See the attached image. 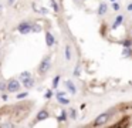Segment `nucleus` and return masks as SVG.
Listing matches in <instances>:
<instances>
[{
  "instance_id": "obj_1",
  "label": "nucleus",
  "mask_w": 132,
  "mask_h": 128,
  "mask_svg": "<svg viewBox=\"0 0 132 128\" xmlns=\"http://www.w3.org/2000/svg\"><path fill=\"white\" fill-rule=\"evenodd\" d=\"M31 27H33L31 23H29V21H21L20 24L17 26V31H19L20 34H29L30 31H31Z\"/></svg>"
},
{
  "instance_id": "obj_2",
  "label": "nucleus",
  "mask_w": 132,
  "mask_h": 128,
  "mask_svg": "<svg viewBox=\"0 0 132 128\" xmlns=\"http://www.w3.org/2000/svg\"><path fill=\"white\" fill-rule=\"evenodd\" d=\"M20 87H21L20 82L16 78L9 80V82H7V91H9V93H17V91L20 90Z\"/></svg>"
},
{
  "instance_id": "obj_3",
  "label": "nucleus",
  "mask_w": 132,
  "mask_h": 128,
  "mask_svg": "<svg viewBox=\"0 0 132 128\" xmlns=\"http://www.w3.org/2000/svg\"><path fill=\"white\" fill-rule=\"evenodd\" d=\"M50 67H51L50 57H46V58H44L43 61L40 63V65H38V73H40V74H46L47 71L50 70Z\"/></svg>"
},
{
  "instance_id": "obj_4",
  "label": "nucleus",
  "mask_w": 132,
  "mask_h": 128,
  "mask_svg": "<svg viewBox=\"0 0 132 128\" xmlns=\"http://www.w3.org/2000/svg\"><path fill=\"white\" fill-rule=\"evenodd\" d=\"M109 119V114L108 112H104V114H101V115H98L97 118H95V121H94V125L95 127H100V125H104L106 121Z\"/></svg>"
},
{
  "instance_id": "obj_5",
  "label": "nucleus",
  "mask_w": 132,
  "mask_h": 128,
  "mask_svg": "<svg viewBox=\"0 0 132 128\" xmlns=\"http://www.w3.org/2000/svg\"><path fill=\"white\" fill-rule=\"evenodd\" d=\"M48 117H50V114L47 110H40L37 112V115H36V121H44V119H47Z\"/></svg>"
},
{
  "instance_id": "obj_6",
  "label": "nucleus",
  "mask_w": 132,
  "mask_h": 128,
  "mask_svg": "<svg viewBox=\"0 0 132 128\" xmlns=\"http://www.w3.org/2000/svg\"><path fill=\"white\" fill-rule=\"evenodd\" d=\"M46 44H47V47H53V46L55 44V39L50 31L46 33Z\"/></svg>"
},
{
  "instance_id": "obj_7",
  "label": "nucleus",
  "mask_w": 132,
  "mask_h": 128,
  "mask_svg": "<svg viewBox=\"0 0 132 128\" xmlns=\"http://www.w3.org/2000/svg\"><path fill=\"white\" fill-rule=\"evenodd\" d=\"M21 81H23V85H24L26 88H31L33 85H34V80H33L31 77H27V78H23Z\"/></svg>"
},
{
  "instance_id": "obj_8",
  "label": "nucleus",
  "mask_w": 132,
  "mask_h": 128,
  "mask_svg": "<svg viewBox=\"0 0 132 128\" xmlns=\"http://www.w3.org/2000/svg\"><path fill=\"white\" fill-rule=\"evenodd\" d=\"M65 87H67V90H68L71 94H75V93H77V88H75V85L72 84L70 80H67V81H65Z\"/></svg>"
},
{
  "instance_id": "obj_9",
  "label": "nucleus",
  "mask_w": 132,
  "mask_h": 128,
  "mask_svg": "<svg viewBox=\"0 0 132 128\" xmlns=\"http://www.w3.org/2000/svg\"><path fill=\"white\" fill-rule=\"evenodd\" d=\"M122 21H123V16H122V14H121V16H117V20H115V23L112 24V28H117Z\"/></svg>"
},
{
  "instance_id": "obj_10",
  "label": "nucleus",
  "mask_w": 132,
  "mask_h": 128,
  "mask_svg": "<svg viewBox=\"0 0 132 128\" xmlns=\"http://www.w3.org/2000/svg\"><path fill=\"white\" fill-rule=\"evenodd\" d=\"M65 119H67V112H65V111H61V114L57 117V121L63 122V121H65Z\"/></svg>"
},
{
  "instance_id": "obj_11",
  "label": "nucleus",
  "mask_w": 132,
  "mask_h": 128,
  "mask_svg": "<svg viewBox=\"0 0 132 128\" xmlns=\"http://www.w3.org/2000/svg\"><path fill=\"white\" fill-rule=\"evenodd\" d=\"M106 11V4H100V7H98V14H100V16H102L104 13H105Z\"/></svg>"
},
{
  "instance_id": "obj_12",
  "label": "nucleus",
  "mask_w": 132,
  "mask_h": 128,
  "mask_svg": "<svg viewBox=\"0 0 132 128\" xmlns=\"http://www.w3.org/2000/svg\"><path fill=\"white\" fill-rule=\"evenodd\" d=\"M57 100H58V102H60V104H63V105L70 104V100L68 98H64V95L63 97H57Z\"/></svg>"
},
{
  "instance_id": "obj_13",
  "label": "nucleus",
  "mask_w": 132,
  "mask_h": 128,
  "mask_svg": "<svg viewBox=\"0 0 132 128\" xmlns=\"http://www.w3.org/2000/svg\"><path fill=\"white\" fill-rule=\"evenodd\" d=\"M58 82H60V76H55L54 80H53V88H57L58 87Z\"/></svg>"
},
{
  "instance_id": "obj_14",
  "label": "nucleus",
  "mask_w": 132,
  "mask_h": 128,
  "mask_svg": "<svg viewBox=\"0 0 132 128\" xmlns=\"http://www.w3.org/2000/svg\"><path fill=\"white\" fill-rule=\"evenodd\" d=\"M65 58L67 60L71 58V48H70V46H65Z\"/></svg>"
},
{
  "instance_id": "obj_15",
  "label": "nucleus",
  "mask_w": 132,
  "mask_h": 128,
  "mask_svg": "<svg viewBox=\"0 0 132 128\" xmlns=\"http://www.w3.org/2000/svg\"><path fill=\"white\" fill-rule=\"evenodd\" d=\"M27 77H31V74L29 73V71H23V73L20 74V78L23 80V78H27Z\"/></svg>"
},
{
  "instance_id": "obj_16",
  "label": "nucleus",
  "mask_w": 132,
  "mask_h": 128,
  "mask_svg": "<svg viewBox=\"0 0 132 128\" xmlns=\"http://www.w3.org/2000/svg\"><path fill=\"white\" fill-rule=\"evenodd\" d=\"M51 97H53V91L51 90H47L46 93H44V98L48 100V98H51Z\"/></svg>"
},
{
  "instance_id": "obj_17",
  "label": "nucleus",
  "mask_w": 132,
  "mask_h": 128,
  "mask_svg": "<svg viewBox=\"0 0 132 128\" xmlns=\"http://www.w3.org/2000/svg\"><path fill=\"white\" fill-rule=\"evenodd\" d=\"M7 90V84H4L3 81H0V91H6Z\"/></svg>"
},
{
  "instance_id": "obj_18",
  "label": "nucleus",
  "mask_w": 132,
  "mask_h": 128,
  "mask_svg": "<svg viewBox=\"0 0 132 128\" xmlns=\"http://www.w3.org/2000/svg\"><path fill=\"white\" fill-rule=\"evenodd\" d=\"M41 30V27H40V26H33V27H31V31H34V33H38V31H40Z\"/></svg>"
},
{
  "instance_id": "obj_19",
  "label": "nucleus",
  "mask_w": 132,
  "mask_h": 128,
  "mask_svg": "<svg viewBox=\"0 0 132 128\" xmlns=\"http://www.w3.org/2000/svg\"><path fill=\"white\" fill-rule=\"evenodd\" d=\"M51 6H53V10L54 11H58V6H57V3H55V0H51Z\"/></svg>"
},
{
  "instance_id": "obj_20",
  "label": "nucleus",
  "mask_w": 132,
  "mask_h": 128,
  "mask_svg": "<svg viewBox=\"0 0 132 128\" xmlns=\"http://www.w3.org/2000/svg\"><path fill=\"white\" fill-rule=\"evenodd\" d=\"M26 97H27V93H20L17 95V100H23V98H26Z\"/></svg>"
},
{
  "instance_id": "obj_21",
  "label": "nucleus",
  "mask_w": 132,
  "mask_h": 128,
  "mask_svg": "<svg viewBox=\"0 0 132 128\" xmlns=\"http://www.w3.org/2000/svg\"><path fill=\"white\" fill-rule=\"evenodd\" d=\"M70 115H71V118H72V119L77 118V112H75V110H71V111H70Z\"/></svg>"
},
{
  "instance_id": "obj_22",
  "label": "nucleus",
  "mask_w": 132,
  "mask_h": 128,
  "mask_svg": "<svg viewBox=\"0 0 132 128\" xmlns=\"http://www.w3.org/2000/svg\"><path fill=\"white\" fill-rule=\"evenodd\" d=\"M122 44L125 46V47H129V46L132 44V40H125V41H122Z\"/></svg>"
},
{
  "instance_id": "obj_23",
  "label": "nucleus",
  "mask_w": 132,
  "mask_h": 128,
  "mask_svg": "<svg viewBox=\"0 0 132 128\" xmlns=\"http://www.w3.org/2000/svg\"><path fill=\"white\" fill-rule=\"evenodd\" d=\"M129 53H131V50H129L128 47L125 48V50H123V57H126V56H129Z\"/></svg>"
},
{
  "instance_id": "obj_24",
  "label": "nucleus",
  "mask_w": 132,
  "mask_h": 128,
  "mask_svg": "<svg viewBox=\"0 0 132 128\" xmlns=\"http://www.w3.org/2000/svg\"><path fill=\"white\" fill-rule=\"evenodd\" d=\"M74 76H80V67H75V70H74Z\"/></svg>"
},
{
  "instance_id": "obj_25",
  "label": "nucleus",
  "mask_w": 132,
  "mask_h": 128,
  "mask_svg": "<svg viewBox=\"0 0 132 128\" xmlns=\"http://www.w3.org/2000/svg\"><path fill=\"white\" fill-rule=\"evenodd\" d=\"M2 100H3V101H7V100H9V95H7V94H2Z\"/></svg>"
},
{
  "instance_id": "obj_26",
  "label": "nucleus",
  "mask_w": 132,
  "mask_h": 128,
  "mask_svg": "<svg viewBox=\"0 0 132 128\" xmlns=\"http://www.w3.org/2000/svg\"><path fill=\"white\" fill-rule=\"evenodd\" d=\"M112 7H114V10H119V4H118V3H114Z\"/></svg>"
},
{
  "instance_id": "obj_27",
  "label": "nucleus",
  "mask_w": 132,
  "mask_h": 128,
  "mask_svg": "<svg viewBox=\"0 0 132 128\" xmlns=\"http://www.w3.org/2000/svg\"><path fill=\"white\" fill-rule=\"evenodd\" d=\"M2 127H13L12 122H6V124H2Z\"/></svg>"
},
{
  "instance_id": "obj_28",
  "label": "nucleus",
  "mask_w": 132,
  "mask_h": 128,
  "mask_svg": "<svg viewBox=\"0 0 132 128\" xmlns=\"http://www.w3.org/2000/svg\"><path fill=\"white\" fill-rule=\"evenodd\" d=\"M63 95H65L64 91H58V93H57V97H63Z\"/></svg>"
},
{
  "instance_id": "obj_29",
  "label": "nucleus",
  "mask_w": 132,
  "mask_h": 128,
  "mask_svg": "<svg viewBox=\"0 0 132 128\" xmlns=\"http://www.w3.org/2000/svg\"><path fill=\"white\" fill-rule=\"evenodd\" d=\"M128 10H129V11H132V4H129V6H128Z\"/></svg>"
},
{
  "instance_id": "obj_30",
  "label": "nucleus",
  "mask_w": 132,
  "mask_h": 128,
  "mask_svg": "<svg viewBox=\"0 0 132 128\" xmlns=\"http://www.w3.org/2000/svg\"><path fill=\"white\" fill-rule=\"evenodd\" d=\"M13 2H14V0H9V4H12Z\"/></svg>"
},
{
  "instance_id": "obj_31",
  "label": "nucleus",
  "mask_w": 132,
  "mask_h": 128,
  "mask_svg": "<svg viewBox=\"0 0 132 128\" xmlns=\"http://www.w3.org/2000/svg\"><path fill=\"white\" fill-rule=\"evenodd\" d=\"M111 2H114V0H111Z\"/></svg>"
},
{
  "instance_id": "obj_32",
  "label": "nucleus",
  "mask_w": 132,
  "mask_h": 128,
  "mask_svg": "<svg viewBox=\"0 0 132 128\" xmlns=\"http://www.w3.org/2000/svg\"><path fill=\"white\" fill-rule=\"evenodd\" d=\"M0 9H2V6H0Z\"/></svg>"
}]
</instances>
